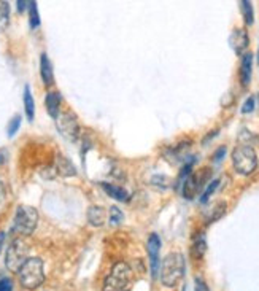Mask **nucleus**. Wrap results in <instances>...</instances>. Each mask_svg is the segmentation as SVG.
<instances>
[{
  "label": "nucleus",
  "instance_id": "f257e3e1",
  "mask_svg": "<svg viewBox=\"0 0 259 291\" xmlns=\"http://www.w3.org/2000/svg\"><path fill=\"white\" fill-rule=\"evenodd\" d=\"M185 256L174 251L169 253L161 262L159 272H161V282L167 288H174L180 283V280L183 279L185 275Z\"/></svg>",
  "mask_w": 259,
  "mask_h": 291
},
{
  "label": "nucleus",
  "instance_id": "f03ea898",
  "mask_svg": "<svg viewBox=\"0 0 259 291\" xmlns=\"http://www.w3.org/2000/svg\"><path fill=\"white\" fill-rule=\"evenodd\" d=\"M19 282L25 289H35L45 282V266L40 258H29L18 271Z\"/></svg>",
  "mask_w": 259,
  "mask_h": 291
},
{
  "label": "nucleus",
  "instance_id": "7ed1b4c3",
  "mask_svg": "<svg viewBox=\"0 0 259 291\" xmlns=\"http://www.w3.org/2000/svg\"><path fill=\"white\" fill-rule=\"evenodd\" d=\"M132 280V269L127 262H116L103 282V291H127Z\"/></svg>",
  "mask_w": 259,
  "mask_h": 291
},
{
  "label": "nucleus",
  "instance_id": "20e7f679",
  "mask_svg": "<svg viewBox=\"0 0 259 291\" xmlns=\"http://www.w3.org/2000/svg\"><path fill=\"white\" fill-rule=\"evenodd\" d=\"M232 164L240 175H250L257 167V156L250 145H239L232 151Z\"/></svg>",
  "mask_w": 259,
  "mask_h": 291
},
{
  "label": "nucleus",
  "instance_id": "39448f33",
  "mask_svg": "<svg viewBox=\"0 0 259 291\" xmlns=\"http://www.w3.org/2000/svg\"><path fill=\"white\" fill-rule=\"evenodd\" d=\"M38 224V211L31 205H19L16 208L15 220H13V229L18 234L31 235Z\"/></svg>",
  "mask_w": 259,
  "mask_h": 291
},
{
  "label": "nucleus",
  "instance_id": "423d86ee",
  "mask_svg": "<svg viewBox=\"0 0 259 291\" xmlns=\"http://www.w3.org/2000/svg\"><path fill=\"white\" fill-rule=\"evenodd\" d=\"M29 259V247L22 239H15L5 253V266L11 272H18L22 264Z\"/></svg>",
  "mask_w": 259,
  "mask_h": 291
},
{
  "label": "nucleus",
  "instance_id": "0eeeda50",
  "mask_svg": "<svg viewBox=\"0 0 259 291\" xmlns=\"http://www.w3.org/2000/svg\"><path fill=\"white\" fill-rule=\"evenodd\" d=\"M56 126L61 136L70 142H76L80 137V123L72 112H62L56 118Z\"/></svg>",
  "mask_w": 259,
  "mask_h": 291
},
{
  "label": "nucleus",
  "instance_id": "6e6552de",
  "mask_svg": "<svg viewBox=\"0 0 259 291\" xmlns=\"http://www.w3.org/2000/svg\"><path fill=\"white\" fill-rule=\"evenodd\" d=\"M210 177V169H202L196 174H189L183 183V196L186 199H194V196H196L202 187H204V181H207Z\"/></svg>",
  "mask_w": 259,
  "mask_h": 291
},
{
  "label": "nucleus",
  "instance_id": "1a4fd4ad",
  "mask_svg": "<svg viewBox=\"0 0 259 291\" xmlns=\"http://www.w3.org/2000/svg\"><path fill=\"white\" fill-rule=\"evenodd\" d=\"M159 250H161V239L158 234H151L147 242V251L150 256V264H151V275L153 279L159 272Z\"/></svg>",
  "mask_w": 259,
  "mask_h": 291
},
{
  "label": "nucleus",
  "instance_id": "9d476101",
  "mask_svg": "<svg viewBox=\"0 0 259 291\" xmlns=\"http://www.w3.org/2000/svg\"><path fill=\"white\" fill-rule=\"evenodd\" d=\"M229 43H231L232 49H234L237 55H242V52L247 49V46H248V34H247V31L236 29L234 32L231 34Z\"/></svg>",
  "mask_w": 259,
  "mask_h": 291
},
{
  "label": "nucleus",
  "instance_id": "9b49d317",
  "mask_svg": "<svg viewBox=\"0 0 259 291\" xmlns=\"http://www.w3.org/2000/svg\"><path fill=\"white\" fill-rule=\"evenodd\" d=\"M251 69H253V55L245 52L240 62V82L242 86H248L251 82Z\"/></svg>",
  "mask_w": 259,
  "mask_h": 291
},
{
  "label": "nucleus",
  "instance_id": "f8f14e48",
  "mask_svg": "<svg viewBox=\"0 0 259 291\" xmlns=\"http://www.w3.org/2000/svg\"><path fill=\"white\" fill-rule=\"evenodd\" d=\"M40 75H42V80L46 86H51L54 83V73H53V65H51L46 52H43L42 58H40Z\"/></svg>",
  "mask_w": 259,
  "mask_h": 291
},
{
  "label": "nucleus",
  "instance_id": "ddd939ff",
  "mask_svg": "<svg viewBox=\"0 0 259 291\" xmlns=\"http://www.w3.org/2000/svg\"><path fill=\"white\" fill-rule=\"evenodd\" d=\"M88 220L89 223L93 224V226H97L100 228L103 223L107 220V211L103 207H99V205H93L89 210H88Z\"/></svg>",
  "mask_w": 259,
  "mask_h": 291
},
{
  "label": "nucleus",
  "instance_id": "4468645a",
  "mask_svg": "<svg viewBox=\"0 0 259 291\" xmlns=\"http://www.w3.org/2000/svg\"><path fill=\"white\" fill-rule=\"evenodd\" d=\"M46 110L49 113L51 118H57V115L61 113L59 109H61V96H59V92H48L46 94Z\"/></svg>",
  "mask_w": 259,
  "mask_h": 291
},
{
  "label": "nucleus",
  "instance_id": "2eb2a0df",
  "mask_svg": "<svg viewBox=\"0 0 259 291\" xmlns=\"http://www.w3.org/2000/svg\"><path fill=\"white\" fill-rule=\"evenodd\" d=\"M56 172L59 175H64V177H70V175H76V169L75 166L67 160V157L64 156H57L56 157V166H54Z\"/></svg>",
  "mask_w": 259,
  "mask_h": 291
},
{
  "label": "nucleus",
  "instance_id": "dca6fc26",
  "mask_svg": "<svg viewBox=\"0 0 259 291\" xmlns=\"http://www.w3.org/2000/svg\"><path fill=\"white\" fill-rule=\"evenodd\" d=\"M24 109H25V115H27L29 121H34L35 103H34V97H32V94H31V88H29V86L24 88Z\"/></svg>",
  "mask_w": 259,
  "mask_h": 291
},
{
  "label": "nucleus",
  "instance_id": "f3484780",
  "mask_svg": "<svg viewBox=\"0 0 259 291\" xmlns=\"http://www.w3.org/2000/svg\"><path fill=\"white\" fill-rule=\"evenodd\" d=\"M102 188L105 190L107 194L114 197L116 201H126L127 199V193L121 187H114V184H110V183H102Z\"/></svg>",
  "mask_w": 259,
  "mask_h": 291
},
{
  "label": "nucleus",
  "instance_id": "a211bd4d",
  "mask_svg": "<svg viewBox=\"0 0 259 291\" xmlns=\"http://www.w3.org/2000/svg\"><path fill=\"white\" fill-rule=\"evenodd\" d=\"M205 250H207V242H205V235H199L196 237V241H194L192 247H191V253L194 258L200 259L204 255H205Z\"/></svg>",
  "mask_w": 259,
  "mask_h": 291
},
{
  "label": "nucleus",
  "instance_id": "6ab92c4d",
  "mask_svg": "<svg viewBox=\"0 0 259 291\" xmlns=\"http://www.w3.org/2000/svg\"><path fill=\"white\" fill-rule=\"evenodd\" d=\"M10 22V5L8 2H0V32L7 29Z\"/></svg>",
  "mask_w": 259,
  "mask_h": 291
},
{
  "label": "nucleus",
  "instance_id": "aec40b11",
  "mask_svg": "<svg viewBox=\"0 0 259 291\" xmlns=\"http://www.w3.org/2000/svg\"><path fill=\"white\" fill-rule=\"evenodd\" d=\"M108 220H110V224H113V226H118V224L123 223L124 220V215L123 211L118 208V207H110V211H108Z\"/></svg>",
  "mask_w": 259,
  "mask_h": 291
},
{
  "label": "nucleus",
  "instance_id": "412c9836",
  "mask_svg": "<svg viewBox=\"0 0 259 291\" xmlns=\"http://www.w3.org/2000/svg\"><path fill=\"white\" fill-rule=\"evenodd\" d=\"M240 8H242V13H243V16H245V22H247L248 25H251L253 24V18H254V15H253V7H251V4L248 2V0H243V2H240Z\"/></svg>",
  "mask_w": 259,
  "mask_h": 291
},
{
  "label": "nucleus",
  "instance_id": "4be33fe9",
  "mask_svg": "<svg viewBox=\"0 0 259 291\" xmlns=\"http://www.w3.org/2000/svg\"><path fill=\"white\" fill-rule=\"evenodd\" d=\"M29 11H31V28L37 29L38 25H40V18H38L37 2H29Z\"/></svg>",
  "mask_w": 259,
  "mask_h": 291
},
{
  "label": "nucleus",
  "instance_id": "5701e85b",
  "mask_svg": "<svg viewBox=\"0 0 259 291\" xmlns=\"http://www.w3.org/2000/svg\"><path fill=\"white\" fill-rule=\"evenodd\" d=\"M19 126H21V116L16 115V116L10 121V124H8V136H10V137L15 136L16 132H18V129H19Z\"/></svg>",
  "mask_w": 259,
  "mask_h": 291
},
{
  "label": "nucleus",
  "instance_id": "b1692460",
  "mask_svg": "<svg viewBox=\"0 0 259 291\" xmlns=\"http://www.w3.org/2000/svg\"><path fill=\"white\" fill-rule=\"evenodd\" d=\"M218 184H219V180H213L210 184H209V188H207L205 190V193L202 194V197H200V202H207V201H209V197L213 194V191L218 188Z\"/></svg>",
  "mask_w": 259,
  "mask_h": 291
},
{
  "label": "nucleus",
  "instance_id": "393cba45",
  "mask_svg": "<svg viewBox=\"0 0 259 291\" xmlns=\"http://www.w3.org/2000/svg\"><path fill=\"white\" fill-rule=\"evenodd\" d=\"M254 102H256L254 97H248L247 100H245L243 107H242V113H250V112H253V110H254Z\"/></svg>",
  "mask_w": 259,
  "mask_h": 291
},
{
  "label": "nucleus",
  "instance_id": "a878e982",
  "mask_svg": "<svg viewBox=\"0 0 259 291\" xmlns=\"http://www.w3.org/2000/svg\"><path fill=\"white\" fill-rule=\"evenodd\" d=\"M0 291H13V282L8 277H2V279H0Z\"/></svg>",
  "mask_w": 259,
  "mask_h": 291
},
{
  "label": "nucleus",
  "instance_id": "bb28decb",
  "mask_svg": "<svg viewBox=\"0 0 259 291\" xmlns=\"http://www.w3.org/2000/svg\"><path fill=\"white\" fill-rule=\"evenodd\" d=\"M5 201H7V188H5V184L0 181V208H2Z\"/></svg>",
  "mask_w": 259,
  "mask_h": 291
},
{
  "label": "nucleus",
  "instance_id": "cd10ccee",
  "mask_svg": "<svg viewBox=\"0 0 259 291\" xmlns=\"http://www.w3.org/2000/svg\"><path fill=\"white\" fill-rule=\"evenodd\" d=\"M196 291H209V286H207V283L200 277H196Z\"/></svg>",
  "mask_w": 259,
  "mask_h": 291
},
{
  "label": "nucleus",
  "instance_id": "c85d7f7f",
  "mask_svg": "<svg viewBox=\"0 0 259 291\" xmlns=\"http://www.w3.org/2000/svg\"><path fill=\"white\" fill-rule=\"evenodd\" d=\"M224 154H226V148L221 147V148H219V150L213 154V161H215V163H219V161L223 160V156H224Z\"/></svg>",
  "mask_w": 259,
  "mask_h": 291
},
{
  "label": "nucleus",
  "instance_id": "c756f323",
  "mask_svg": "<svg viewBox=\"0 0 259 291\" xmlns=\"http://www.w3.org/2000/svg\"><path fill=\"white\" fill-rule=\"evenodd\" d=\"M25 5H29V2H24V0H19V2H18V10H19V11L25 10Z\"/></svg>",
  "mask_w": 259,
  "mask_h": 291
},
{
  "label": "nucleus",
  "instance_id": "7c9ffc66",
  "mask_svg": "<svg viewBox=\"0 0 259 291\" xmlns=\"http://www.w3.org/2000/svg\"><path fill=\"white\" fill-rule=\"evenodd\" d=\"M4 242H5V234H4V232H0V251H2Z\"/></svg>",
  "mask_w": 259,
  "mask_h": 291
},
{
  "label": "nucleus",
  "instance_id": "2f4dec72",
  "mask_svg": "<svg viewBox=\"0 0 259 291\" xmlns=\"http://www.w3.org/2000/svg\"><path fill=\"white\" fill-rule=\"evenodd\" d=\"M257 102H259V94H257Z\"/></svg>",
  "mask_w": 259,
  "mask_h": 291
}]
</instances>
